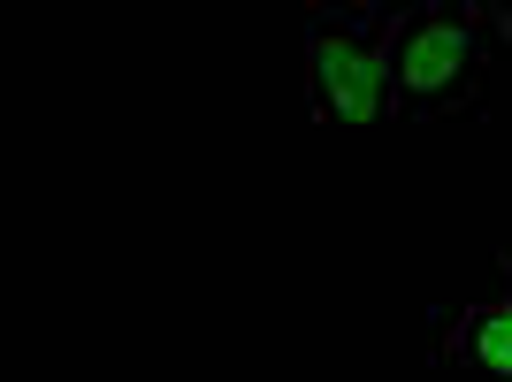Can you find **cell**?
Listing matches in <instances>:
<instances>
[{"label": "cell", "mask_w": 512, "mask_h": 382, "mask_svg": "<svg viewBox=\"0 0 512 382\" xmlns=\"http://www.w3.org/2000/svg\"><path fill=\"white\" fill-rule=\"evenodd\" d=\"M436 367L467 382H512V298H474L436 321Z\"/></svg>", "instance_id": "cell-3"}, {"label": "cell", "mask_w": 512, "mask_h": 382, "mask_svg": "<svg viewBox=\"0 0 512 382\" xmlns=\"http://www.w3.org/2000/svg\"><path fill=\"white\" fill-rule=\"evenodd\" d=\"M505 298H512V260H505Z\"/></svg>", "instance_id": "cell-4"}, {"label": "cell", "mask_w": 512, "mask_h": 382, "mask_svg": "<svg viewBox=\"0 0 512 382\" xmlns=\"http://www.w3.org/2000/svg\"><path fill=\"white\" fill-rule=\"evenodd\" d=\"M505 31H512V16H497L482 0L398 8L390 16V115L428 123V115H451L459 100H474Z\"/></svg>", "instance_id": "cell-1"}, {"label": "cell", "mask_w": 512, "mask_h": 382, "mask_svg": "<svg viewBox=\"0 0 512 382\" xmlns=\"http://www.w3.org/2000/svg\"><path fill=\"white\" fill-rule=\"evenodd\" d=\"M306 92L321 130H375L390 115V8H306Z\"/></svg>", "instance_id": "cell-2"}]
</instances>
